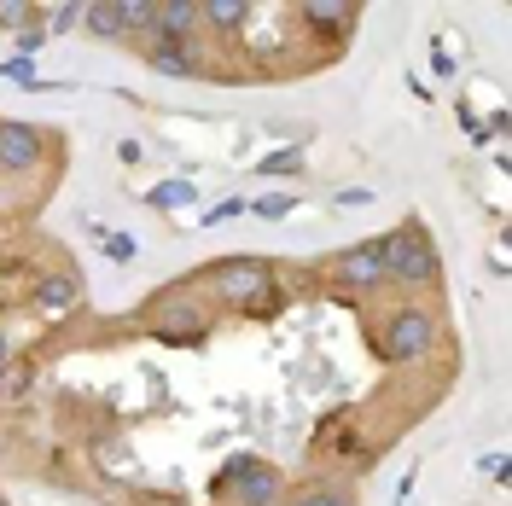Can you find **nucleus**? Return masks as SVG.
<instances>
[{"label": "nucleus", "mask_w": 512, "mask_h": 506, "mask_svg": "<svg viewBox=\"0 0 512 506\" xmlns=\"http://www.w3.org/2000/svg\"><path fill=\"white\" fill-rule=\"evenodd\" d=\"M379 256H384V280L396 285H431L437 280V251L419 227H396L390 239H379Z\"/></svg>", "instance_id": "nucleus-1"}, {"label": "nucleus", "mask_w": 512, "mask_h": 506, "mask_svg": "<svg viewBox=\"0 0 512 506\" xmlns=\"http://www.w3.org/2000/svg\"><path fill=\"white\" fill-rule=\"evenodd\" d=\"M210 291L233 303V309H268V291H274V274L262 256H227L222 268L210 274Z\"/></svg>", "instance_id": "nucleus-2"}, {"label": "nucleus", "mask_w": 512, "mask_h": 506, "mask_svg": "<svg viewBox=\"0 0 512 506\" xmlns=\"http://www.w3.org/2000/svg\"><path fill=\"white\" fill-rule=\"evenodd\" d=\"M437 349V315L431 309H396V315L384 320V332H379V355L384 361H425Z\"/></svg>", "instance_id": "nucleus-3"}, {"label": "nucleus", "mask_w": 512, "mask_h": 506, "mask_svg": "<svg viewBox=\"0 0 512 506\" xmlns=\"http://www.w3.org/2000/svg\"><path fill=\"white\" fill-rule=\"evenodd\" d=\"M222 489L239 506H280V472H274V466H262V460H251V454H239V460L227 466Z\"/></svg>", "instance_id": "nucleus-4"}, {"label": "nucleus", "mask_w": 512, "mask_h": 506, "mask_svg": "<svg viewBox=\"0 0 512 506\" xmlns=\"http://www.w3.org/2000/svg\"><path fill=\"white\" fill-rule=\"evenodd\" d=\"M152 332H158L163 344H198L204 338V309L175 291V297H163L158 309H152Z\"/></svg>", "instance_id": "nucleus-5"}, {"label": "nucleus", "mask_w": 512, "mask_h": 506, "mask_svg": "<svg viewBox=\"0 0 512 506\" xmlns=\"http://www.w3.org/2000/svg\"><path fill=\"white\" fill-rule=\"evenodd\" d=\"M332 280L344 285V291H379V285H384L379 245H350V251H338V262H332Z\"/></svg>", "instance_id": "nucleus-6"}, {"label": "nucleus", "mask_w": 512, "mask_h": 506, "mask_svg": "<svg viewBox=\"0 0 512 506\" xmlns=\"http://www.w3.org/2000/svg\"><path fill=\"white\" fill-rule=\"evenodd\" d=\"M47 152V134L35 123H0V169H12V175H24L35 169Z\"/></svg>", "instance_id": "nucleus-7"}, {"label": "nucleus", "mask_w": 512, "mask_h": 506, "mask_svg": "<svg viewBox=\"0 0 512 506\" xmlns=\"http://www.w3.org/2000/svg\"><path fill=\"white\" fill-rule=\"evenodd\" d=\"M297 18H303L320 41H338V35H350L355 6H350V0H309V6H297Z\"/></svg>", "instance_id": "nucleus-8"}, {"label": "nucleus", "mask_w": 512, "mask_h": 506, "mask_svg": "<svg viewBox=\"0 0 512 506\" xmlns=\"http://www.w3.org/2000/svg\"><path fill=\"white\" fill-rule=\"evenodd\" d=\"M146 59H152V70H163V76H198V70H204L198 41H158Z\"/></svg>", "instance_id": "nucleus-9"}, {"label": "nucleus", "mask_w": 512, "mask_h": 506, "mask_svg": "<svg viewBox=\"0 0 512 506\" xmlns=\"http://www.w3.org/2000/svg\"><path fill=\"white\" fill-rule=\"evenodd\" d=\"M76 297H82V285L70 280V274H41V280H35V309H41V315H70Z\"/></svg>", "instance_id": "nucleus-10"}, {"label": "nucleus", "mask_w": 512, "mask_h": 506, "mask_svg": "<svg viewBox=\"0 0 512 506\" xmlns=\"http://www.w3.org/2000/svg\"><path fill=\"white\" fill-rule=\"evenodd\" d=\"M117 18H123V35H146V41H140L146 53L163 41V35H158V0H123V6H117Z\"/></svg>", "instance_id": "nucleus-11"}, {"label": "nucleus", "mask_w": 512, "mask_h": 506, "mask_svg": "<svg viewBox=\"0 0 512 506\" xmlns=\"http://www.w3.org/2000/svg\"><path fill=\"white\" fill-rule=\"evenodd\" d=\"M198 30V6L192 0H158V35L163 41H192Z\"/></svg>", "instance_id": "nucleus-12"}, {"label": "nucleus", "mask_w": 512, "mask_h": 506, "mask_svg": "<svg viewBox=\"0 0 512 506\" xmlns=\"http://www.w3.org/2000/svg\"><path fill=\"white\" fill-rule=\"evenodd\" d=\"M198 24H210V30H222V35H239L251 24V6L245 0H204L198 6Z\"/></svg>", "instance_id": "nucleus-13"}, {"label": "nucleus", "mask_w": 512, "mask_h": 506, "mask_svg": "<svg viewBox=\"0 0 512 506\" xmlns=\"http://www.w3.org/2000/svg\"><path fill=\"white\" fill-rule=\"evenodd\" d=\"M82 24L105 41H123V18H117V6H82Z\"/></svg>", "instance_id": "nucleus-14"}, {"label": "nucleus", "mask_w": 512, "mask_h": 506, "mask_svg": "<svg viewBox=\"0 0 512 506\" xmlns=\"http://www.w3.org/2000/svg\"><path fill=\"white\" fill-rule=\"evenodd\" d=\"M41 18H47V30H53V35H64L70 24H82V6H47Z\"/></svg>", "instance_id": "nucleus-15"}, {"label": "nucleus", "mask_w": 512, "mask_h": 506, "mask_svg": "<svg viewBox=\"0 0 512 506\" xmlns=\"http://www.w3.org/2000/svg\"><path fill=\"white\" fill-rule=\"evenodd\" d=\"M291 210V198H280V192H268V198H256V216H268V222H280Z\"/></svg>", "instance_id": "nucleus-16"}, {"label": "nucleus", "mask_w": 512, "mask_h": 506, "mask_svg": "<svg viewBox=\"0 0 512 506\" xmlns=\"http://www.w3.org/2000/svg\"><path fill=\"white\" fill-rule=\"evenodd\" d=\"M0 76H6V82H30V88H35V70H30V59H6V64H0Z\"/></svg>", "instance_id": "nucleus-17"}, {"label": "nucleus", "mask_w": 512, "mask_h": 506, "mask_svg": "<svg viewBox=\"0 0 512 506\" xmlns=\"http://www.w3.org/2000/svg\"><path fill=\"white\" fill-rule=\"evenodd\" d=\"M30 18H35V6H18V0H12V6H0V24H12V30H24Z\"/></svg>", "instance_id": "nucleus-18"}, {"label": "nucleus", "mask_w": 512, "mask_h": 506, "mask_svg": "<svg viewBox=\"0 0 512 506\" xmlns=\"http://www.w3.org/2000/svg\"><path fill=\"white\" fill-rule=\"evenodd\" d=\"M297 169V152H274V158H262V175H291Z\"/></svg>", "instance_id": "nucleus-19"}, {"label": "nucleus", "mask_w": 512, "mask_h": 506, "mask_svg": "<svg viewBox=\"0 0 512 506\" xmlns=\"http://www.w3.org/2000/svg\"><path fill=\"white\" fill-rule=\"evenodd\" d=\"M181 198H192V181H181V187H158V192H152V204H163V210H169V204H181Z\"/></svg>", "instance_id": "nucleus-20"}, {"label": "nucleus", "mask_w": 512, "mask_h": 506, "mask_svg": "<svg viewBox=\"0 0 512 506\" xmlns=\"http://www.w3.org/2000/svg\"><path fill=\"white\" fill-rule=\"evenodd\" d=\"M41 47H47V30H24V35H18V53H24V59L41 53Z\"/></svg>", "instance_id": "nucleus-21"}, {"label": "nucleus", "mask_w": 512, "mask_h": 506, "mask_svg": "<svg viewBox=\"0 0 512 506\" xmlns=\"http://www.w3.org/2000/svg\"><path fill=\"white\" fill-rule=\"evenodd\" d=\"M297 506H350L344 495H332V489H315V495H303Z\"/></svg>", "instance_id": "nucleus-22"}, {"label": "nucleus", "mask_w": 512, "mask_h": 506, "mask_svg": "<svg viewBox=\"0 0 512 506\" xmlns=\"http://www.w3.org/2000/svg\"><path fill=\"white\" fill-rule=\"evenodd\" d=\"M239 210H245V204H239V198H227V204H216V210H210V216H204V222L216 227V222H227V216H239Z\"/></svg>", "instance_id": "nucleus-23"}, {"label": "nucleus", "mask_w": 512, "mask_h": 506, "mask_svg": "<svg viewBox=\"0 0 512 506\" xmlns=\"http://www.w3.org/2000/svg\"><path fill=\"white\" fill-rule=\"evenodd\" d=\"M6 355H12V338H6V332H0V367H6Z\"/></svg>", "instance_id": "nucleus-24"}, {"label": "nucleus", "mask_w": 512, "mask_h": 506, "mask_svg": "<svg viewBox=\"0 0 512 506\" xmlns=\"http://www.w3.org/2000/svg\"><path fill=\"white\" fill-rule=\"evenodd\" d=\"M0 506H6V501H0Z\"/></svg>", "instance_id": "nucleus-25"}]
</instances>
